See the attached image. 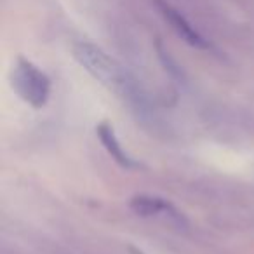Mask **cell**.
Listing matches in <instances>:
<instances>
[{
    "mask_svg": "<svg viewBox=\"0 0 254 254\" xmlns=\"http://www.w3.org/2000/svg\"><path fill=\"white\" fill-rule=\"evenodd\" d=\"M73 56L80 66H84L94 78L110 89L124 87L126 73L115 60L108 56L103 49L91 42H77L73 46Z\"/></svg>",
    "mask_w": 254,
    "mask_h": 254,
    "instance_id": "1",
    "label": "cell"
},
{
    "mask_svg": "<svg viewBox=\"0 0 254 254\" xmlns=\"http://www.w3.org/2000/svg\"><path fill=\"white\" fill-rule=\"evenodd\" d=\"M131 209L136 214L143 216V218H152V216H169L173 219L181 221L183 216L181 212L171 204L169 200L160 197H153V195H136L129 202Z\"/></svg>",
    "mask_w": 254,
    "mask_h": 254,
    "instance_id": "4",
    "label": "cell"
},
{
    "mask_svg": "<svg viewBox=\"0 0 254 254\" xmlns=\"http://www.w3.org/2000/svg\"><path fill=\"white\" fill-rule=\"evenodd\" d=\"M12 85L16 92L33 108L46 106L51 96V80L30 60L19 58L12 71Z\"/></svg>",
    "mask_w": 254,
    "mask_h": 254,
    "instance_id": "2",
    "label": "cell"
},
{
    "mask_svg": "<svg viewBox=\"0 0 254 254\" xmlns=\"http://www.w3.org/2000/svg\"><path fill=\"white\" fill-rule=\"evenodd\" d=\"M157 7L160 9L164 19L173 26L174 32H176L188 46L197 47V49H207L209 47L207 40H205L204 37L188 23V19L185 18L180 11H176L169 2H166V0H157Z\"/></svg>",
    "mask_w": 254,
    "mask_h": 254,
    "instance_id": "3",
    "label": "cell"
},
{
    "mask_svg": "<svg viewBox=\"0 0 254 254\" xmlns=\"http://www.w3.org/2000/svg\"><path fill=\"white\" fill-rule=\"evenodd\" d=\"M96 136L99 138L101 145L105 146V150L108 152V155L115 160L119 166L126 167V169H132V167H138V164L134 162L129 153L122 148L119 138H117L115 131H113V126L110 122H99L98 127H96Z\"/></svg>",
    "mask_w": 254,
    "mask_h": 254,
    "instance_id": "5",
    "label": "cell"
}]
</instances>
